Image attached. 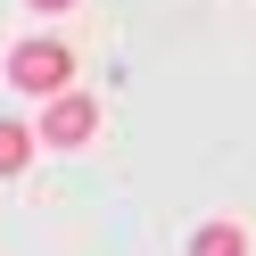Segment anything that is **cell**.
Listing matches in <instances>:
<instances>
[{
	"label": "cell",
	"mask_w": 256,
	"mask_h": 256,
	"mask_svg": "<svg viewBox=\"0 0 256 256\" xmlns=\"http://www.w3.org/2000/svg\"><path fill=\"white\" fill-rule=\"evenodd\" d=\"M25 8H42V17H58V8H74V0H25Z\"/></svg>",
	"instance_id": "5b68a950"
},
{
	"label": "cell",
	"mask_w": 256,
	"mask_h": 256,
	"mask_svg": "<svg viewBox=\"0 0 256 256\" xmlns=\"http://www.w3.org/2000/svg\"><path fill=\"white\" fill-rule=\"evenodd\" d=\"M34 132H42V149H83V140L100 132V100H91V91H58V100H42Z\"/></svg>",
	"instance_id": "7a4b0ae2"
},
{
	"label": "cell",
	"mask_w": 256,
	"mask_h": 256,
	"mask_svg": "<svg viewBox=\"0 0 256 256\" xmlns=\"http://www.w3.org/2000/svg\"><path fill=\"white\" fill-rule=\"evenodd\" d=\"M190 256H248V223H232V215L206 223V232L190 240Z\"/></svg>",
	"instance_id": "277c9868"
},
{
	"label": "cell",
	"mask_w": 256,
	"mask_h": 256,
	"mask_svg": "<svg viewBox=\"0 0 256 256\" xmlns=\"http://www.w3.org/2000/svg\"><path fill=\"white\" fill-rule=\"evenodd\" d=\"M8 83L34 91V100H58V91L74 83V50H66V42H50V34L17 42V50H8Z\"/></svg>",
	"instance_id": "6da1fadb"
},
{
	"label": "cell",
	"mask_w": 256,
	"mask_h": 256,
	"mask_svg": "<svg viewBox=\"0 0 256 256\" xmlns=\"http://www.w3.org/2000/svg\"><path fill=\"white\" fill-rule=\"evenodd\" d=\"M34 149H42V132H34V124L0 116V174H25V166H34Z\"/></svg>",
	"instance_id": "3957f363"
}]
</instances>
